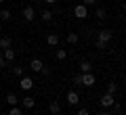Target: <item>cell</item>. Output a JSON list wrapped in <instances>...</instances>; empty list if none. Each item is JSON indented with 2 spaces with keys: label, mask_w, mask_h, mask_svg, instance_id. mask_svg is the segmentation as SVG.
Instances as JSON below:
<instances>
[{
  "label": "cell",
  "mask_w": 126,
  "mask_h": 115,
  "mask_svg": "<svg viewBox=\"0 0 126 115\" xmlns=\"http://www.w3.org/2000/svg\"><path fill=\"white\" fill-rule=\"evenodd\" d=\"M97 84V75L93 73V71H88V73H80V86H84V88H90V86Z\"/></svg>",
  "instance_id": "6da1fadb"
},
{
  "label": "cell",
  "mask_w": 126,
  "mask_h": 115,
  "mask_svg": "<svg viewBox=\"0 0 126 115\" xmlns=\"http://www.w3.org/2000/svg\"><path fill=\"white\" fill-rule=\"evenodd\" d=\"M74 17L80 19V21H84V19L88 17V6H84L82 2H80V4H76V6H74Z\"/></svg>",
  "instance_id": "7a4b0ae2"
},
{
  "label": "cell",
  "mask_w": 126,
  "mask_h": 115,
  "mask_svg": "<svg viewBox=\"0 0 126 115\" xmlns=\"http://www.w3.org/2000/svg\"><path fill=\"white\" fill-rule=\"evenodd\" d=\"M97 40L109 44V42L113 40V31H111V29H99V31H97Z\"/></svg>",
  "instance_id": "3957f363"
},
{
  "label": "cell",
  "mask_w": 126,
  "mask_h": 115,
  "mask_svg": "<svg viewBox=\"0 0 126 115\" xmlns=\"http://www.w3.org/2000/svg\"><path fill=\"white\" fill-rule=\"evenodd\" d=\"M19 88H21L23 92H30V90L34 88V80H32L30 75H21V80H19Z\"/></svg>",
  "instance_id": "277c9868"
},
{
  "label": "cell",
  "mask_w": 126,
  "mask_h": 115,
  "mask_svg": "<svg viewBox=\"0 0 126 115\" xmlns=\"http://www.w3.org/2000/svg\"><path fill=\"white\" fill-rule=\"evenodd\" d=\"M99 102H101V107H103V109H109V107H113L116 98H113V94H107V92H105L103 96L99 98Z\"/></svg>",
  "instance_id": "5b68a950"
},
{
  "label": "cell",
  "mask_w": 126,
  "mask_h": 115,
  "mask_svg": "<svg viewBox=\"0 0 126 115\" xmlns=\"http://www.w3.org/2000/svg\"><path fill=\"white\" fill-rule=\"evenodd\" d=\"M67 105H69V107L80 105V94H78L76 90H69V92H67Z\"/></svg>",
  "instance_id": "8992f818"
},
{
  "label": "cell",
  "mask_w": 126,
  "mask_h": 115,
  "mask_svg": "<svg viewBox=\"0 0 126 115\" xmlns=\"http://www.w3.org/2000/svg\"><path fill=\"white\" fill-rule=\"evenodd\" d=\"M42 67H44L42 59H32V61H30V71H34V73H40Z\"/></svg>",
  "instance_id": "52a82bcc"
},
{
  "label": "cell",
  "mask_w": 126,
  "mask_h": 115,
  "mask_svg": "<svg viewBox=\"0 0 126 115\" xmlns=\"http://www.w3.org/2000/svg\"><path fill=\"white\" fill-rule=\"evenodd\" d=\"M23 19H25L27 23H32L34 19H36V11H34V6H25V9H23Z\"/></svg>",
  "instance_id": "ba28073f"
},
{
  "label": "cell",
  "mask_w": 126,
  "mask_h": 115,
  "mask_svg": "<svg viewBox=\"0 0 126 115\" xmlns=\"http://www.w3.org/2000/svg\"><path fill=\"white\" fill-rule=\"evenodd\" d=\"M21 105H23V109H34V107H36V98L30 96V94H25V96L21 98Z\"/></svg>",
  "instance_id": "9c48e42d"
},
{
  "label": "cell",
  "mask_w": 126,
  "mask_h": 115,
  "mask_svg": "<svg viewBox=\"0 0 126 115\" xmlns=\"http://www.w3.org/2000/svg\"><path fill=\"white\" fill-rule=\"evenodd\" d=\"M15 57H17V54H15V50H13V46H11V48H6V50H2V59H4L6 63H11V61H15Z\"/></svg>",
  "instance_id": "30bf717a"
},
{
  "label": "cell",
  "mask_w": 126,
  "mask_h": 115,
  "mask_svg": "<svg viewBox=\"0 0 126 115\" xmlns=\"http://www.w3.org/2000/svg\"><path fill=\"white\" fill-rule=\"evenodd\" d=\"M13 46V40H11L9 36H0V50H6Z\"/></svg>",
  "instance_id": "8fae6325"
},
{
  "label": "cell",
  "mask_w": 126,
  "mask_h": 115,
  "mask_svg": "<svg viewBox=\"0 0 126 115\" xmlns=\"http://www.w3.org/2000/svg\"><path fill=\"white\" fill-rule=\"evenodd\" d=\"M6 105H9V107L19 105V98H17V94H15V92H9V94H6Z\"/></svg>",
  "instance_id": "7c38bea8"
},
{
  "label": "cell",
  "mask_w": 126,
  "mask_h": 115,
  "mask_svg": "<svg viewBox=\"0 0 126 115\" xmlns=\"http://www.w3.org/2000/svg\"><path fill=\"white\" fill-rule=\"evenodd\" d=\"M46 44L48 46H57L59 44V36L57 34H46Z\"/></svg>",
  "instance_id": "4fadbf2b"
},
{
  "label": "cell",
  "mask_w": 126,
  "mask_h": 115,
  "mask_svg": "<svg viewBox=\"0 0 126 115\" xmlns=\"http://www.w3.org/2000/svg\"><path fill=\"white\" fill-rule=\"evenodd\" d=\"M93 71V63L90 61H80V73H88Z\"/></svg>",
  "instance_id": "5bb4252c"
},
{
  "label": "cell",
  "mask_w": 126,
  "mask_h": 115,
  "mask_svg": "<svg viewBox=\"0 0 126 115\" xmlns=\"http://www.w3.org/2000/svg\"><path fill=\"white\" fill-rule=\"evenodd\" d=\"M13 19V13H11L9 9H2L0 11V21H11Z\"/></svg>",
  "instance_id": "9a60e30c"
},
{
  "label": "cell",
  "mask_w": 126,
  "mask_h": 115,
  "mask_svg": "<svg viewBox=\"0 0 126 115\" xmlns=\"http://www.w3.org/2000/svg\"><path fill=\"white\" fill-rule=\"evenodd\" d=\"M40 19H42V21H44V23H48L50 19H53V11L44 9V11H42V13H40Z\"/></svg>",
  "instance_id": "2e32d148"
},
{
  "label": "cell",
  "mask_w": 126,
  "mask_h": 115,
  "mask_svg": "<svg viewBox=\"0 0 126 115\" xmlns=\"http://www.w3.org/2000/svg\"><path fill=\"white\" fill-rule=\"evenodd\" d=\"M59 109H61V107H59L57 101H50V102H48V111H50L53 115H59Z\"/></svg>",
  "instance_id": "e0dca14e"
},
{
  "label": "cell",
  "mask_w": 126,
  "mask_h": 115,
  "mask_svg": "<svg viewBox=\"0 0 126 115\" xmlns=\"http://www.w3.org/2000/svg\"><path fill=\"white\" fill-rule=\"evenodd\" d=\"M78 40H80V36L76 34V31H72V34H67V44H78Z\"/></svg>",
  "instance_id": "ac0fdd59"
},
{
  "label": "cell",
  "mask_w": 126,
  "mask_h": 115,
  "mask_svg": "<svg viewBox=\"0 0 126 115\" xmlns=\"http://www.w3.org/2000/svg\"><path fill=\"white\" fill-rule=\"evenodd\" d=\"M118 92V84L116 82H109L107 84V94H116Z\"/></svg>",
  "instance_id": "d6986e66"
},
{
  "label": "cell",
  "mask_w": 126,
  "mask_h": 115,
  "mask_svg": "<svg viewBox=\"0 0 126 115\" xmlns=\"http://www.w3.org/2000/svg\"><path fill=\"white\" fill-rule=\"evenodd\" d=\"M55 57H57V61H65V59H67V50H57Z\"/></svg>",
  "instance_id": "ffe728a7"
},
{
  "label": "cell",
  "mask_w": 126,
  "mask_h": 115,
  "mask_svg": "<svg viewBox=\"0 0 126 115\" xmlns=\"http://www.w3.org/2000/svg\"><path fill=\"white\" fill-rule=\"evenodd\" d=\"M94 46H97L99 50H107V46H109V44H105V42H99V40H94Z\"/></svg>",
  "instance_id": "44dd1931"
},
{
  "label": "cell",
  "mask_w": 126,
  "mask_h": 115,
  "mask_svg": "<svg viewBox=\"0 0 126 115\" xmlns=\"http://www.w3.org/2000/svg\"><path fill=\"white\" fill-rule=\"evenodd\" d=\"M105 17H107V13H105V9H97V19H101V21H103Z\"/></svg>",
  "instance_id": "7402d4cb"
},
{
  "label": "cell",
  "mask_w": 126,
  "mask_h": 115,
  "mask_svg": "<svg viewBox=\"0 0 126 115\" xmlns=\"http://www.w3.org/2000/svg\"><path fill=\"white\" fill-rule=\"evenodd\" d=\"M9 115H23V113H21V109H19V107L15 105V107H11V111H9Z\"/></svg>",
  "instance_id": "603a6c76"
},
{
  "label": "cell",
  "mask_w": 126,
  "mask_h": 115,
  "mask_svg": "<svg viewBox=\"0 0 126 115\" xmlns=\"http://www.w3.org/2000/svg\"><path fill=\"white\" fill-rule=\"evenodd\" d=\"M13 75L21 77V75H23V67H13Z\"/></svg>",
  "instance_id": "cb8c5ba5"
},
{
  "label": "cell",
  "mask_w": 126,
  "mask_h": 115,
  "mask_svg": "<svg viewBox=\"0 0 126 115\" xmlns=\"http://www.w3.org/2000/svg\"><path fill=\"white\" fill-rule=\"evenodd\" d=\"M76 115H90V111L86 109V107H80V111H78Z\"/></svg>",
  "instance_id": "d4e9b609"
},
{
  "label": "cell",
  "mask_w": 126,
  "mask_h": 115,
  "mask_svg": "<svg viewBox=\"0 0 126 115\" xmlns=\"http://www.w3.org/2000/svg\"><path fill=\"white\" fill-rule=\"evenodd\" d=\"M82 4L84 6H93V4H97V0H82Z\"/></svg>",
  "instance_id": "484cf974"
},
{
  "label": "cell",
  "mask_w": 126,
  "mask_h": 115,
  "mask_svg": "<svg viewBox=\"0 0 126 115\" xmlns=\"http://www.w3.org/2000/svg\"><path fill=\"white\" fill-rule=\"evenodd\" d=\"M4 67H6V61L2 59V50H0V69H4Z\"/></svg>",
  "instance_id": "4316f807"
},
{
  "label": "cell",
  "mask_w": 126,
  "mask_h": 115,
  "mask_svg": "<svg viewBox=\"0 0 126 115\" xmlns=\"http://www.w3.org/2000/svg\"><path fill=\"white\" fill-rule=\"evenodd\" d=\"M40 73H42V75H50V69H48V67L44 65V67H42V71H40Z\"/></svg>",
  "instance_id": "83f0119b"
},
{
  "label": "cell",
  "mask_w": 126,
  "mask_h": 115,
  "mask_svg": "<svg viewBox=\"0 0 126 115\" xmlns=\"http://www.w3.org/2000/svg\"><path fill=\"white\" fill-rule=\"evenodd\" d=\"M44 2H46V4L50 6V4H55V2H57V0H44Z\"/></svg>",
  "instance_id": "f1b7e54d"
},
{
  "label": "cell",
  "mask_w": 126,
  "mask_h": 115,
  "mask_svg": "<svg viewBox=\"0 0 126 115\" xmlns=\"http://www.w3.org/2000/svg\"><path fill=\"white\" fill-rule=\"evenodd\" d=\"M99 115H109V113H107V111H101V113H99Z\"/></svg>",
  "instance_id": "f546056e"
},
{
  "label": "cell",
  "mask_w": 126,
  "mask_h": 115,
  "mask_svg": "<svg viewBox=\"0 0 126 115\" xmlns=\"http://www.w3.org/2000/svg\"><path fill=\"white\" fill-rule=\"evenodd\" d=\"M0 34H2V23H0Z\"/></svg>",
  "instance_id": "4dcf8cb0"
},
{
  "label": "cell",
  "mask_w": 126,
  "mask_h": 115,
  "mask_svg": "<svg viewBox=\"0 0 126 115\" xmlns=\"http://www.w3.org/2000/svg\"><path fill=\"white\" fill-rule=\"evenodd\" d=\"M2 2H4V0H0V4H2Z\"/></svg>",
  "instance_id": "1f68e13d"
}]
</instances>
